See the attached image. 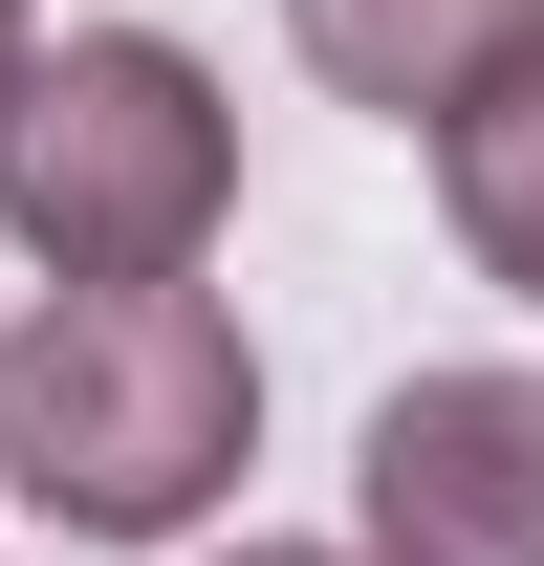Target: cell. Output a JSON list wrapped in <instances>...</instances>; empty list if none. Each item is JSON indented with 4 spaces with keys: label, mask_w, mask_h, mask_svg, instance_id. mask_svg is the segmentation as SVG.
<instances>
[{
    "label": "cell",
    "mask_w": 544,
    "mask_h": 566,
    "mask_svg": "<svg viewBox=\"0 0 544 566\" xmlns=\"http://www.w3.org/2000/svg\"><path fill=\"white\" fill-rule=\"evenodd\" d=\"M240 458H262V349H240V305L197 262L44 283L0 327V480L66 545H175V523L240 501Z\"/></svg>",
    "instance_id": "cell-1"
},
{
    "label": "cell",
    "mask_w": 544,
    "mask_h": 566,
    "mask_svg": "<svg viewBox=\"0 0 544 566\" xmlns=\"http://www.w3.org/2000/svg\"><path fill=\"white\" fill-rule=\"evenodd\" d=\"M218 218H240V109H218L197 44H153V22L22 44V87H0V240L44 283H153Z\"/></svg>",
    "instance_id": "cell-2"
},
{
    "label": "cell",
    "mask_w": 544,
    "mask_h": 566,
    "mask_svg": "<svg viewBox=\"0 0 544 566\" xmlns=\"http://www.w3.org/2000/svg\"><path fill=\"white\" fill-rule=\"evenodd\" d=\"M370 566H544V370H414L370 392Z\"/></svg>",
    "instance_id": "cell-3"
},
{
    "label": "cell",
    "mask_w": 544,
    "mask_h": 566,
    "mask_svg": "<svg viewBox=\"0 0 544 566\" xmlns=\"http://www.w3.org/2000/svg\"><path fill=\"white\" fill-rule=\"evenodd\" d=\"M283 44L348 87V109H393V132H436L501 44H544V0H283Z\"/></svg>",
    "instance_id": "cell-4"
},
{
    "label": "cell",
    "mask_w": 544,
    "mask_h": 566,
    "mask_svg": "<svg viewBox=\"0 0 544 566\" xmlns=\"http://www.w3.org/2000/svg\"><path fill=\"white\" fill-rule=\"evenodd\" d=\"M436 218H458V262L501 283V305H544V44H501V66L436 109Z\"/></svg>",
    "instance_id": "cell-5"
},
{
    "label": "cell",
    "mask_w": 544,
    "mask_h": 566,
    "mask_svg": "<svg viewBox=\"0 0 544 566\" xmlns=\"http://www.w3.org/2000/svg\"><path fill=\"white\" fill-rule=\"evenodd\" d=\"M240 566H370V545H240Z\"/></svg>",
    "instance_id": "cell-6"
},
{
    "label": "cell",
    "mask_w": 544,
    "mask_h": 566,
    "mask_svg": "<svg viewBox=\"0 0 544 566\" xmlns=\"http://www.w3.org/2000/svg\"><path fill=\"white\" fill-rule=\"evenodd\" d=\"M0 87H22V0H0Z\"/></svg>",
    "instance_id": "cell-7"
}]
</instances>
